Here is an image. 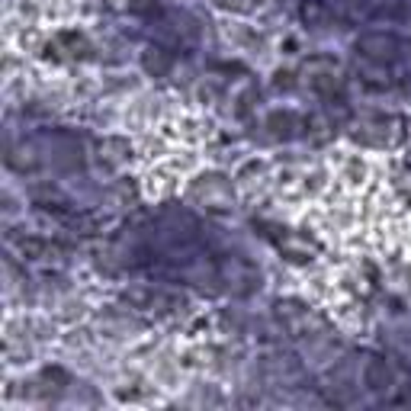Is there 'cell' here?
<instances>
[{
  "label": "cell",
  "instance_id": "1",
  "mask_svg": "<svg viewBox=\"0 0 411 411\" xmlns=\"http://www.w3.org/2000/svg\"><path fill=\"white\" fill-rule=\"evenodd\" d=\"M357 52H363L366 58H373V61H392L399 55V39L395 36H366L357 42Z\"/></svg>",
  "mask_w": 411,
  "mask_h": 411
},
{
  "label": "cell",
  "instance_id": "2",
  "mask_svg": "<svg viewBox=\"0 0 411 411\" xmlns=\"http://www.w3.org/2000/svg\"><path fill=\"white\" fill-rule=\"evenodd\" d=\"M366 383H370V389H386V386L392 383L389 366H386V363H373V366H370V373H366Z\"/></svg>",
  "mask_w": 411,
  "mask_h": 411
},
{
  "label": "cell",
  "instance_id": "3",
  "mask_svg": "<svg viewBox=\"0 0 411 411\" xmlns=\"http://www.w3.org/2000/svg\"><path fill=\"white\" fill-rule=\"evenodd\" d=\"M325 13H328V7L322 3V0H306V3H302V19H306L308 26L322 23V19H325Z\"/></svg>",
  "mask_w": 411,
  "mask_h": 411
},
{
  "label": "cell",
  "instance_id": "4",
  "mask_svg": "<svg viewBox=\"0 0 411 411\" xmlns=\"http://www.w3.org/2000/svg\"><path fill=\"white\" fill-rule=\"evenodd\" d=\"M145 67H148V71H154V74H164V71L171 67V58L151 55V52H148V55H145Z\"/></svg>",
  "mask_w": 411,
  "mask_h": 411
}]
</instances>
